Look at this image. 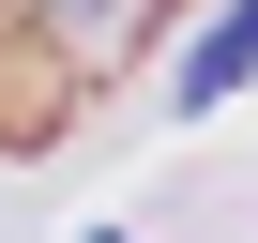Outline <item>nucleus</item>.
I'll return each mask as SVG.
<instances>
[{"label": "nucleus", "mask_w": 258, "mask_h": 243, "mask_svg": "<svg viewBox=\"0 0 258 243\" xmlns=\"http://www.w3.org/2000/svg\"><path fill=\"white\" fill-rule=\"evenodd\" d=\"M243 76H258V0H228V16L182 46V91H167V106H228Z\"/></svg>", "instance_id": "obj_1"}, {"label": "nucleus", "mask_w": 258, "mask_h": 243, "mask_svg": "<svg viewBox=\"0 0 258 243\" xmlns=\"http://www.w3.org/2000/svg\"><path fill=\"white\" fill-rule=\"evenodd\" d=\"M61 16H76V31H106V16H121V0H61Z\"/></svg>", "instance_id": "obj_2"}]
</instances>
